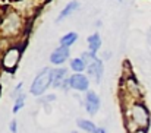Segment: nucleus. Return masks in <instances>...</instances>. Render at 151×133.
I'll use <instances>...</instances> for the list:
<instances>
[{
  "label": "nucleus",
  "mask_w": 151,
  "mask_h": 133,
  "mask_svg": "<svg viewBox=\"0 0 151 133\" xmlns=\"http://www.w3.org/2000/svg\"><path fill=\"white\" fill-rule=\"evenodd\" d=\"M150 124V113L147 107L141 102H137L131 107H128L126 111V126L131 130V126H134V133L139 129H145Z\"/></svg>",
  "instance_id": "obj_1"
},
{
  "label": "nucleus",
  "mask_w": 151,
  "mask_h": 133,
  "mask_svg": "<svg viewBox=\"0 0 151 133\" xmlns=\"http://www.w3.org/2000/svg\"><path fill=\"white\" fill-rule=\"evenodd\" d=\"M53 75H54V70L50 67L41 69V72L35 76V79L31 85V94L35 97L43 95L47 91V88L53 85Z\"/></svg>",
  "instance_id": "obj_2"
},
{
  "label": "nucleus",
  "mask_w": 151,
  "mask_h": 133,
  "mask_svg": "<svg viewBox=\"0 0 151 133\" xmlns=\"http://www.w3.org/2000/svg\"><path fill=\"white\" fill-rule=\"evenodd\" d=\"M21 53H22V45H16V47H12L9 48L4 56H3V60H1V66H3V70L12 73L15 69H16V64L21 59Z\"/></svg>",
  "instance_id": "obj_3"
},
{
  "label": "nucleus",
  "mask_w": 151,
  "mask_h": 133,
  "mask_svg": "<svg viewBox=\"0 0 151 133\" xmlns=\"http://www.w3.org/2000/svg\"><path fill=\"white\" fill-rule=\"evenodd\" d=\"M21 26H22V22H21V18L18 13H10L9 16L4 18L3 24H1V29H3V34L10 37V35H15L21 31Z\"/></svg>",
  "instance_id": "obj_4"
},
{
  "label": "nucleus",
  "mask_w": 151,
  "mask_h": 133,
  "mask_svg": "<svg viewBox=\"0 0 151 133\" xmlns=\"http://www.w3.org/2000/svg\"><path fill=\"white\" fill-rule=\"evenodd\" d=\"M99 108H100V97L94 91H88L85 95V110L91 116H96Z\"/></svg>",
  "instance_id": "obj_5"
},
{
  "label": "nucleus",
  "mask_w": 151,
  "mask_h": 133,
  "mask_svg": "<svg viewBox=\"0 0 151 133\" xmlns=\"http://www.w3.org/2000/svg\"><path fill=\"white\" fill-rule=\"evenodd\" d=\"M103 61H101L100 59H97L96 61H93L90 66H87V73H88V76L94 81V82H97V84H100L101 81V76H103Z\"/></svg>",
  "instance_id": "obj_6"
},
{
  "label": "nucleus",
  "mask_w": 151,
  "mask_h": 133,
  "mask_svg": "<svg viewBox=\"0 0 151 133\" xmlns=\"http://www.w3.org/2000/svg\"><path fill=\"white\" fill-rule=\"evenodd\" d=\"M88 85H90L88 78L84 76V75H81V73L72 75V76L69 78V87L76 89V91H87V89H88Z\"/></svg>",
  "instance_id": "obj_7"
},
{
  "label": "nucleus",
  "mask_w": 151,
  "mask_h": 133,
  "mask_svg": "<svg viewBox=\"0 0 151 133\" xmlns=\"http://www.w3.org/2000/svg\"><path fill=\"white\" fill-rule=\"evenodd\" d=\"M68 57H69V48L60 45L50 54V61L53 64H62L68 60Z\"/></svg>",
  "instance_id": "obj_8"
},
{
  "label": "nucleus",
  "mask_w": 151,
  "mask_h": 133,
  "mask_svg": "<svg viewBox=\"0 0 151 133\" xmlns=\"http://www.w3.org/2000/svg\"><path fill=\"white\" fill-rule=\"evenodd\" d=\"M79 7V1H70V3H68V6L59 13V16H57V19H56V22L59 24V22H62L63 19H66L72 12H75L76 9Z\"/></svg>",
  "instance_id": "obj_9"
},
{
  "label": "nucleus",
  "mask_w": 151,
  "mask_h": 133,
  "mask_svg": "<svg viewBox=\"0 0 151 133\" xmlns=\"http://www.w3.org/2000/svg\"><path fill=\"white\" fill-rule=\"evenodd\" d=\"M66 69H57L54 70V75H53V85L54 88H59L63 85V82H68L69 79H66Z\"/></svg>",
  "instance_id": "obj_10"
},
{
  "label": "nucleus",
  "mask_w": 151,
  "mask_h": 133,
  "mask_svg": "<svg viewBox=\"0 0 151 133\" xmlns=\"http://www.w3.org/2000/svg\"><path fill=\"white\" fill-rule=\"evenodd\" d=\"M78 126L82 129V130H85V132L88 133H100L101 130L93 123V122H90V120H84V119H79L78 120Z\"/></svg>",
  "instance_id": "obj_11"
},
{
  "label": "nucleus",
  "mask_w": 151,
  "mask_h": 133,
  "mask_svg": "<svg viewBox=\"0 0 151 133\" xmlns=\"http://www.w3.org/2000/svg\"><path fill=\"white\" fill-rule=\"evenodd\" d=\"M101 45V38L100 35L96 32V34H93L91 37H88V47H90V53H97V50L100 48Z\"/></svg>",
  "instance_id": "obj_12"
},
{
  "label": "nucleus",
  "mask_w": 151,
  "mask_h": 133,
  "mask_svg": "<svg viewBox=\"0 0 151 133\" xmlns=\"http://www.w3.org/2000/svg\"><path fill=\"white\" fill-rule=\"evenodd\" d=\"M76 38H78V34L76 32H68L66 35H63L60 38V44L63 45V47H68L69 48V45L73 44L76 41Z\"/></svg>",
  "instance_id": "obj_13"
},
{
  "label": "nucleus",
  "mask_w": 151,
  "mask_h": 133,
  "mask_svg": "<svg viewBox=\"0 0 151 133\" xmlns=\"http://www.w3.org/2000/svg\"><path fill=\"white\" fill-rule=\"evenodd\" d=\"M70 67H72V70H75V72L81 73L82 70H85V69H87V64H85L81 59H73V60L70 61Z\"/></svg>",
  "instance_id": "obj_14"
},
{
  "label": "nucleus",
  "mask_w": 151,
  "mask_h": 133,
  "mask_svg": "<svg viewBox=\"0 0 151 133\" xmlns=\"http://www.w3.org/2000/svg\"><path fill=\"white\" fill-rule=\"evenodd\" d=\"M81 60H82L87 66H90V64H91L93 61H96L97 59H96V54H94V53H82Z\"/></svg>",
  "instance_id": "obj_15"
},
{
  "label": "nucleus",
  "mask_w": 151,
  "mask_h": 133,
  "mask_svg": "<svg viewBox=\"0 0 151 133\" xmlns=\"http://www.w3.org/2000/svg\"><path fill=\"white\" fill-rule=\"evenodd\" d=\"M24 102H25V94H22L21 97H18L15 99V105H13V113H18L22 107H24Z\"/></svg>",
  "instance_id": "obj_16"
},
{
  "label": "nucleus",
  "mask_w": 151,
  "mask_h": 133,
  "mask_svg": "<svg viewBox=\"0 0 151 133\" xmlns=\"http://www.w3.org/2000/svg\"><path fill=\"white\" fill-rule=\"evenodd\" d=\"M10 132L16 133V122H10Z\"/></svg>",
  "instance_id": "obj_17"
},
{
  "label": "nucleus",
  "mask_w": 151,
  "mask_h": 133,
  "mask_svg": "<svg viewBox=\"0 0 151 133\" xmlns=\"http://www.w3.org/2000/svg\"><path fill=\"white\" fill-rule=\"evenodd\" d=\"M54 99H56V95H49V97L44 98V101H47V102H49V101H54Z\"/></svg>",
  "instance_id": "obj_18"
},
{
  "label": "nucleus",
  "mask_w": 151,
  "mask_h": 133,
  "mask_svg": "<svg viewBox=\"0 0 151 133\" xmlns=\"http://www.w3.org/2000/svg\"><path fill=\"white\" fill-rule=\"evenodd\" d=\"M135 133H147V130L145 129H139V130H137Z\"/></svg>",
  "instance_id": "obj_19"
},
{
  "label": "nucleus",
  "mask_w": 151,
  "mask_h": 133,
  "mask_svg": "<svg viewBox=\"0 0 151 133\" xmlns=\"http://www.w3.org/2000/svg\"><path fill=\"white\" fill-rule=\"evenodd\" d=\"M100 133H106V132H104V130H103V129H101V132Z\"/></svg>",
  "instance_id": "obj_20"
},
{
  "label": "nucleus",
  "mask_w": 151,
  "mask_h": 133,
  "mask_svg": "<svg viewBox=\"0 0 151 133\" xmlns=\"http://www.w3.org/2000/svg\"><path fill=\"white\" fill-rule=\"evenodd\" d=\"M72 133H76V132H72Z\"/></svg>",
  "instance_id": "obj_21"
}]
</instances>
